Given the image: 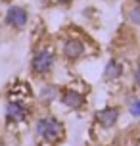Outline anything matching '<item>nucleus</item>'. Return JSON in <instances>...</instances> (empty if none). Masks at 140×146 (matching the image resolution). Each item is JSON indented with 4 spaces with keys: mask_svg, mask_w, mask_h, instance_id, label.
I'll use <instances>...</instances> for the list:
<instances>
[{
    "mask_svg": "<svg viewBox=\"0 0 140 146\" xmlns=\"http://www.w3.org/2000/svg\"><path fill=\"white\" fill-rule=\"evenodd\" d=\"M0 146H4V140H2V137H0Z\"/></svg>",
    "mask_w": 140,
    "mask_h": 146,
    "instance_id": "obj_14",
    "label": "nucleus"
},
{
    "mask_svg": "<svg viewBox=\"0 0 140 146\" xmlns=\"http://www.w3.org/2000/svg\"><path fill=\"white\" fill-rule=\"evenodd\" d=\"M56 60H58V54L54 48L50 46L38 48L31 58V73L35 77H48L56 67Z\"/></svg>",
    "mask_w": 140,
    "mask_h": 146,
    "instance_id": "obj_2",
    "label": "nucleus"
},
{
    "mask_svg": "<svg viewBox=\"0 0 140 146\" xmlns=\"http://www.w3.org/2000/svg\"><path fill=\"white\" fill-rule=\"evenodd\" d=\"M4 23L6 27L14 31H23L27 25H29V12L25 6H19V4H12L4 12Z\"/></svg>",
    "mask_w": 140,
    "mask_h": 146,
    "instance_id": "obj_5",
    "label": "nucleus"
},
{
    "mask_svg": "<svg viewBox=\"0 0 140 146\" xmlns=\"http://www.w3.org/2000/svg\"><path fill=\"white\" fill-rule=\"evenodd\" d=\"M59 52H61V58L65 62L75 64L87 54V42L79 36H65L59 44Z\"/></svg>",
    "mask_w": 140,
    "mask_h": 146,
    "instance_id": "obj_3",
    "label": "nucleus"
},
{
    "mask_svg": "<svg viewBox=\"0 0 140 146\" xmlns=\"http://www.w3.org/2000/svg\"><path fill=\"white\" fill-rule=\"evenodd\" d=\"M48 2L54 6H71L73 4V0H48Z\"/></svg>",
    "mask_w": 140,
    "mask_h": 146,
    "instance_id": "obj_12",
    "label": "nucleus"
},
{
    "mask_svg": "<svg viewBox=\"0 0 140 146\" xmlns=\"http://www.w3.org/2000/svg\"><path fill=\"white\" fill-rule=\"evenodd\" d=\"M129 113L133 117H136V119L140 117V96H136V98H133L129 102Z\"/></svg>",
    "mask_w": 140,
    "mask_h": 146,
    "instance_id": "obj_11",
    "label": "nucleus"
},
{
    "mask_svg": "<svg viewBox=\"0 0 140 146\" xmlns=\"http://www.w3.org/2000/svg\"><path fill=\"white\" fill-rule=\"evenodd\" d=\"M58 100L63 104L67 110H73V111H79V110H83L85 106H87V98H85V94H83L81 90L73 88V87L61 88Z\"/></svg>",
    "mask_w": 140,
    "mask_h": 146,
    "instance_id": "obj_6",
    "label": "nucleus"
},
{
    "mask_svg": "<svg viewBox=\"0 0 140 146\" xmlns=\"http://www.w3.org/2000/svg\"><path fill=\"white\" fill-rule=\"evenodd\" d=\"M121 75H123V66L119 64L117 60H110L106 64V69H104V79L106 81H117Z\"/></svg>",
    "mask_w": 140,
    "mask_h": 146,
    "instance_id": "obj_8",
    "label": "nucleus"
},
{
    "mask_svg": "<svg viewBox=\"0 0 140 146\" xmlns=\"http://www.w3.org/2000/svg\"><path fill=\"white\" fill-rule=\"evenodd\" d=\"M58 96H59V90L54 85H42V88H40V94H38V98L42 100V102H46V104H50V102H54V100H58Z\"/></svg>",
    "mask_w": 140,
    "mask_h": 146,
    "instance_id": "obj_9",
    "label": "nucleus"
},
{
    "mask_svg": "<svg viewBox=\"0 0 140 146\" xmlns=\"http://www.w3.org/2000/svg\"><path fill=\"white\" fill-rule=\"evenodd\" d=\"M127 21L134 27H140V4H133L131 8H127Z\"/></svg>",
    "mask_w": 140,
    "mask_h": 146,
    "instance_id": "obj_10",
    "label": "nucleus"
},
{
    "mask_svg": "<svg viewBox=\"0 0 140 146\" xmlns=\"http://www.w3.org/2000/svg\"><path fill=\"white\" fill-rule=\"evenodd\" d=\"M133 4H140V0H133Z\"/></svg>",
    "mask_w": 140,
    "mask_h": 146,
    "instance_id": "obj_15",
    "label": "nucleus"
},
{
    "mask_svg": "<svg viewBox=\"0 0 140 146\" xmlns=\"http://www.w3.org/2000/svg\"><path fill=\"white\" fill-rule=\"evenodd\" d=\"M119 117H121V110L117 106H106V108L96 111V123L102 129H111L117 125Z\"/></svg>",
    "mask_w": 140,
    "mask_h": 146,
    "instance_id": "obj_7",
    "label": "nucleus"
},
{
    "mask_svg": "<svg viewBox=\"0 0 140 146\" xmlns=\"http://www.w3.org/2000/svg\"><path fill=\"white\" fill-rule=\"evenodd\" d=\"M31 115V108L25 100H8L4 106V117L10 125H17L27 121Z\"/></svg>",
    "mask_w": 140,
    "mask_h": 146,
    "instance_id": "obj_4",
    "label": "nucleus"
},
{
    "mask_svg": "<svg viewBox=\"0 0 140 146\" xmlns=\"http://www.w3.org/2000/svg\"><path fill=\"white\" fill-rule=\"evenodd\" d=\"M134 85L140 88V64H138V67L134 69Z\"/></svg>",
    "mask_w": 140,
    "mask_h": 146,
    "instance_id": "obj_13",
    "label": "nucleus"
},
{
    "mask_svg": "<svg viewBox=\"0 0 140 146\" xmlns=\"http://www.w3.org/2000/svg\"><path fill=\"white\" fill-rule=\"evenodd\" d=\"M35 133L40 142L48 146H56L63 142L65 139V125L59 121L56 115H42L35 123Z\"/></svg>",
    "mask_w": 140,
    "mask_h": 146,
    "instance_id": "obj_1",
    "label": "nucleus"
}]
</instances>
